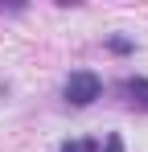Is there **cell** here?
<instances>
[{
  "label": "cell",
  "instance_id": "6da1fadb",
  "mask_svg": "<svg viewBox=\"0 0 148 152\" xmlns=\"http://www.w3.org/2000/svg\"><path fill=\"white\" fill-rule=\"evenodd\" d=\"M99 95H103V78L95 70H74L66 78V86H62V99L70 103V107H91Z\"/></svg>",
  "mask_w": 148,
  "mask_h": 152
},
{
  "label": "cell",
  "instance_id": "7a4b0ae2",
  "mask_svg": "<svg viewBox=\"0 0 148 152\" xmlns=\"http://www.w3.org/2000/svg\"><path fill=\"white\" fill-rule=\"evenodd\" d=\"M119 95H123L127 107L148 111V78H123V82H119Z\"/></svg>",
  "mask_w": 148,
  "mask_h": 152
},
{
  "label": "cell",
  "instance_id": "3957f363",
  "mask_svg": "<svg viewBox=\"0 0 148 152\" xmlns=\"http://www.w3.org/2000/svg\"><path fill=\"white\" fill-rule=\"evenodd\" d=\"M58 152H99V140H66Z\"/></svg>",
  "mask_w": 148,
  "mask_h": 152
},
{
  "label": "cell",
  "instance_id": "277c9868",
  "mask_svg": "<svg viewBox=\"0 0 148 152\" xmlns=\"http://www.w3.org/2000/svg\"><path fill=\"white\" fill-rule=\"evenodd\" d=\"M107 50H111V53H132L136 41H132V37H107Z\"/></svg>",
  "mask_w": 148,
  "mask_h": 152
},
{
  "label": "cell",
  "instance_id": "5b68a950",
  "mask_svg": "<svg viewBox=\"0 0 148 152\" xmlns=\"http://www.w3.org/2000/svg\"><path fill=\"white\" fill-rule=\"evenodd\" d=\"M103 152H123V140H119V136H115V132H111V136L103 140Z\"/></svg>",
  "mask_w": 148,
  "mask_h": 152
}]
</instances>
